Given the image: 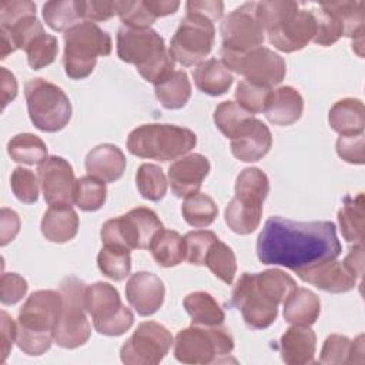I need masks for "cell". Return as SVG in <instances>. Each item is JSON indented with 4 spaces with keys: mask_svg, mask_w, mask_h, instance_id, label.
Returning <instances> with one entry per match:
<instances>
[{
    "mask_svg": "<svg viewBox=\"0 0 365 365\" xmlns=\"http://www.w3.org/2000/svg\"><path fill=\"white\" fill-rule=\"evenodd\" d=\"M341 254L335 224L271 217L257 238V255L265 265L301 271L335 259Z\"/></svg>",
    "mask_w": 365,
    "mask_h": 365,
    "instance_id": "6da1fadb",
    "label": "cell"
},
{
    "mask_svg": "<svg viewBox=\"0 0 365 365\" xmlns=\"http://www.w3.org/2000/svg\"><path fill=\"white\" fill-rule=\"evenodd\" d=\"M257 17L268 34L269 43L284 53L304 48L315 36V19L311 10H302L295 1L274 0L257 3Z\"/></svg>",
    "mask_w": 365,
    "mask_h": 365,
    "instance_id": "7a4b0ae2",
    "label": "cell"
},
{
    "mask_svg": "<svg viewBox=\"0 0 365 365\" xmlns=\"http://www.w3.org/2000/svg\"><path fill=\"white\" fill-rule=\"evenodd\" d=\"M61 294L38 289L30 294L19 311L17 346L30 356L43 355L54 341L53 334L61 311Z\"/></svg>",
    "mask_w": 365,
    "mask_h": 365,
    "instance_id": "3957f363",
    "label": "cell"
},
{
    "mask_svg": "<svg viewBox=\"0 0 365 365\" xmlns=\"http://www.w3.org/2000/svg\"><path fill=\"white\" fill-rule=\"evenodd\" d=\"M118 57L134 64L143 78L153 84L165 80L174 71V58L163 37L153 29L120 27L117 31Z\"/></svg>",
    "mask_w": 365,
    "mask_h": 365,
    "instance_id": "277c9868",
    "label": "cell"
},
{
    "mask_svg": "<svg viewBox=\"0 0 365 365\" xmlns=\"http://www.w3.org/2000/svg\"><path fill=\"white\" fill-rule=\"evenodd\" d=\"M197 144V135L174 124H143L134 128L127 138V148L133 155L170 161L190 153Z\"/></svg>",
    "mask_w": 365,
    "mask_h": 365,
    "instance_id": "5b68a950",
    "label": "cell"
},
{
    "mask_svg": "<svg viewBox=\"0 0 365 365\" xmlns=\"http://www.w3.org/2000/svg\"><path fill=\"white\" fill-rule=\"evenodd\" d=\"M111 53V37L96 23L84 20L68 29L64 34L63 64L66 74L73 80L90 76L97 57Z\"/></svg>",
    "mask_w": 365,
    "mask_h": 365,
    "instance_id": "8992f818",
    "label": "cell"
},
{
    "mask_svg": "<svg viewBox=\"0 0 365 365\" xmlns=\"http://www.w3.org/2000/svg\"><path fill=\"white\" fill-rule=\"evenodd\" d=\"M86 284L76 277H67L60 284L61 311L54 328V342L66 349L84 345L91 334L84 302Z\"/></svg>",
    "mask_w": 365,
    "mask_h": 365,
    "instance_id": "52a82bcc",
    "label": "cell"
},
{
    "mask_svg": "<svg viewBox=\"0 0 365 365\" xmlns=\"http://www.w3.org/2000/svg\"><path fill=\"white\" fill-rule=\"evenodd\" d=\"M234 349V339L225 328L198 327L181 329L174 342V356L182 364H214L224 361Z\"/></svg>",
    "mask_w": 365,
    "mask_h": 365,
    "instance_id": "ba28073f",
    "label": "cell"
},
{
    "mask_svg": "<svg viewBox=\"0 0 365 365\" xmlns=\"http://www.w3.org/2000/svg\"><path fill=\"white\" fill-rule=\"evenodd\" d=\"M27 111L36 128L46 133L63 130L71 118V103L56 84L31 78L24 86Z\"/></svg>",
    "mask_w": 365,
    "mask_h": 365,
    "instance_id": "9c48e42d",
    "label": "cell"
},
{
    "mask_svg": "<svg viewBox=\"0 0 365 365\" xmlns=\"http://www.w3.org/2000/svg\"><path fill=\"white\" fill-rule=\"evenodd\" d=\"M163 230L157 214L147 207H137L124 215L104 222L100 237L104 245L120 247L128 251L150 248L155 235Z\"/></svg>",
    "mask_w": 365,
    "mask_h": 365,
    "instance_id": "30bf717a",
    "label": "cell"
},
{
    "mask_svg": "<svg viewBox=\"0 0 365 365\" xmlns=\"http://www.w3.org/2000/svg\"><path fill=\"white\" fill-rule=\"evenodd\" d=\"M86 309L93 318L94 328L98 334L118 336L127 332L134 315L123 305L118 291L108 282H96L86 288Z\"/></svg>",
    "mask_w": 365,
    "mask_h": 365,
    "instance_id": "8fae6325",
    "label": "cell"
},
{
    "mask_svg": "<svg viewBox=\"0 0 365 365\" xmlns=\"http://www.w3.org/2000/svg\"><path fill=\"white\" fill-rule=\"evenodd\" d=\"M221 57L228 70L244 76L247 81L257 86L271 88L279 84L287 74L284 58L267 47H258L247 53L221 50Z\"/></svg>",
    "mask_w": 365,
    "mask_h": 365,
    "instance_id": "7c38bea8",
    "label": "cell"
},
{
    "mask_svg": "<svg viewBox=\"0 0 365 365\" xmlns=\"http://www.w3.org/2000/svg\"><path fill=\"white\" fill-rule=\"evenodd\" d=\"M215 29L211 20L190 14L181 20L170 43V54L174 61L190 67L201 63L212 50Z\"/></svg>",
    "mask_w": 365,
    "mask_h": 365,
    "instance_id": "4fadbf2b",
    "label": "cell"
},
{
    "mask_svg": "<svg viewBox=\"0 0 365 365\" xmlns=\"http://www.w3.org/2000/svg\"><path fill=\"white\" fill-rule=\"evenodd\" d=\"M173 345L171 332L155 321L141 322L120 349L125 365H155L164 359Z\"/></svg>",
    "mask_w": 365,
    "mask_h": 365,
    "instance_id": "5bb4252c",
    "label": "cell"
},
{
    "mask_svg": "<svg viewBox=\"0 0 365 365\" xmlns=\"http://www.w3.org/2000/svg\"><path fill=\"white\" fill-rule=\"evenodd\" d=\"M255 11L257 3L248 1L224 17L220 26L222 50L247 53L261 47L265 38V31Z\"/></svg>",
    "mask_w": 365,
    "mask_h": 365,
    "instance_id": "9a60e30c",
    "label": "cell"
},
{
    "mask_svg": "<svg viewBox=\"0 0 365 365\" xmlns=\"http://www.w3.org/2000/svg\"><path fill=\"white\" fill-rule=\"evenodd\" d=\"M43 197L50 207L71 205L74 202L76 177L73 167L63 157H47L37 167Z\"/></svg>",
    "mask_w": 365,
    "mask_h": 365,
    "instance_id": "2e32d148",
    "label": "cell"
},
{
    "mask_svg": "<svg viewBox=\"0 0 365 365\" xmlns=\"http://www.w3.org/2000/svg\"><path fill=\"white\" fill-rule=\"evenodd\" d=\"M232 304L241 311L245 324L254 329L268 328L278 315V305L268 301L254 285L252 274L244 272L232 289Z\"/></svg>",
    "mask_w": 365,
    "mask_h": 365,
    "instance_id": "e0dca14e",
    "label": "cell"
},
{
    "mask_svg": "<svg viewBox=\"0 0 365 365\" xmlns=\"http://www.w3.org/2000/svg\"><path fill=\"white\" fill-rule=\"evenodd\" d=\"M164 295L163 281L155 274L147 271L133 274L125 287L127 301L141 317L155 314L164 302Z\"/></svg>",
    "mask_w": 365,
    "mask_h": 365,
    "instance_id": "ac0fdd59",
    "label": "cell"
},
{
    "mask_svg": "<svg viewBox=\"0 0 365 365\" xmlns=\"http://www.w3.org/2000/svg\"><path fill=\"white\" fill-rule=\"evenodd\" d=\"M208 171L210 161L205 155L188 154L168 167V184L177 197L187 198L198 192Z\"/></svg>",
    "mask_w": 365,
    "mask_h": 365,
    "instance_id": "d6986e66",
    "label": "cell"
},
{
    "mask_svg": "<svg viewBox=\"0 0 365 365\" xmlns=\"http://www.w3.org/2000/svg\"><path fill=\"white\" fill-rule=\"evenodd\" d=\"M298 277L322 291L341 294L351 291L356 284V275L345 265L335 259L314 265L307 269L297 271Z\"/></svg>",
    "mask_w": 365,
    "mask_h": 365,
    "instance_id": "ffe728a7",
    "label": "cell"
},
{
    "mask_svg": "<svg viewBox=\"0 0 365 365\" xmlns=\"http://www.w3.org/2000/svg\"><path fill=\"white\" fill-rule=\"evenodd\" d=\"M272 135L269 128L258 118H251L231 140V153L244 163L261 160L271 148Z\"/></svg>",
    "mask_w": 365,
    "mask_h": 365,
    "instance_id": "44dd1931",
    "label": "cell"
},
{
    "mask_svg": "<svg viewBox=\"0 0 365 365\" xmlns=\"http://www.w3.org/2000/svg\"><path fill=\"white\" fill-rule=\"evenodd\" d=\"M86 170L88 175L103 182H114L125 170V155L114 144H100L88 151Z\"/></svg>",
    "mask_w": 365,
    "mask_h": 365,
    "instance_id": "7402d4cb",
    "label": "cell"
},
{
    "mask_svg": "<svg viewBox=\"0 0 365 365\" xmlns=\"http://www.w3.org/2000/svg\"><path fill=\"white\" fill-rule=\"evenodd\" d=\"M281 358L289 365H304L314 359L317 335L307 325H292L279 341Z\"/></svg>",
    "mask_w": 365,
    "mask_h": 365,
    "instance_id": "603a6c76",
    "label": "cell"
},
{
    "mask_svg": "<svg viewBox=\"0 0 365 365\" xmlns=\"http://www.w3.org/2000/svg\"><path fill=\"white\" fill-rule=\"evenodd\" d=\"M304 100L301 94L289 86L279 87L272 91L269 103L265 108V115L275 125H291L302 115Z\"/></svg>",
    "mask_w": 365,
    "mask_h": 365,
    "instance_id": "cb8c5ba5",
    "label": "cell"
},
{
    "mask_svg": "<svg viewBox=\"0 0 365 365\" xmlns=\"http://www.w3.org/2000/svg\"><path fill=\"white\" fill-rule=\"evenodd\" d=\"M78 231V215L71 205L50 207L41 220V234L46 240L57 244L67 242Z\"/></svg>",
    "mask_w": 365,
    "mask_h": 365,
    "instance_id": "d4e9b609",
    "label": "cell"
},
{
    "mask_svg": "<svg viewBox=\"0 0 365 365\" xmlns=\"http://www.w3.org/2000/svg\"><path fill=\"white\" fill-rule=\"evenodd\" d=\"M321 312L317 294L307 288H295L284 301V319L292 325H312Z\"/></svg>",
    "mask_w": 365,
    "mask_h": 365,
    "instance_id": "484cf974",
    "label": "cell"
},
{
    "mask_svg": "<svg viewBox=\"0 0 365 365\" xmlns=\"http://www.w3.org/2000/svg\"><path fill=\"white\" fill-rule=\"evenodd\" d=\"M329 125L341 135L358 134L364 131L365 125V108L358 98L338 100L328 114Z\"/></svg>",
    "mask_w": 365,
    "mask_h": 365,
    "instance_id": "4316f807",
    "label": "cell"
},
{
    "mask_svg": "<svg viewBox=\"0 0 365 365\" xmlns=\"http://www.w3.org/2000/svg\"><path fill=\"white\" fill-rule=\"evenodd\" d=\"M194 83L198 90L208 96H221L232 84V74L221 60L210 58L197 66L192 71Z\"/></svg>",
    "mask_w": 365,
    "mask_h": 365,
    "instance_id": "83f0119b",
    "label": "cell"
},
{
    "mask_svg": "<svg viewBox=\"0 0 365 365\" xmlns=\"http://www.w3.org/2000/svg\"><path fill=\"white\" fill-rule=\"evenodd\" d=\"M184 308L191 317L192 325L217 327L224 322V311L212 295L204 291H195L184 298Z\"/></svg>",
    "mask_w": 365,
    "mask_h": 365,
    "instance_id": "f1b7e54d",
    "label": "cell"
},
{
    "mask_svg": "<svg viewBox=\"0 0 365 365\" xmlns=\"http://www.w3.org/2000/svg\"><path fill=\"white\" fill-rule=\"evenodd\" d=\"M157 100L164 108L178 110L182 108L191 97V83L182 70H174L165 80L154 84Z\"/></svg>",
    "mask_w": 365,
    "mask_h": 365,
    "instance_id": "f546056e",
    "label": "cell"
},
{
    "mask_svg": "<svg viewBox=\"0 0 365 365\" xmlns=\"http://www.w3.org/2000/svg\"><path fill=\"white\" fill-rule=\"evenodd\" d=\"M153 258L160 267H175L185 259L184 238L173 230H161L150 245Z\"/></svg>",
    "mask_w": 365,
    "mask_h": 365,
    "instance_id": "4dcf8cb0",
    "label": "cell"
},
{
    "mask_svg": "<svg viewBox=\"0 0 365 365\" xmlns=\"http://www.w3.org/2000/svg\"><path fill=\"white\" fill-rule=\"evenodd\" d=\"M364 192H359L355 197H346L338 212L341 232L348 242L358 244L364 240Z\"/></svg>",
    "mask_w": 365,
    "mask_h": 365,
    "instance_id": "1f68e13d",
    "label": "cell"
},
{
    "mask_svg": "<svg viewBox=\"0 0 365 365\" xmlns=\"http://www.w3.org/2000/svg\"><path fill=\"white\" fill-rule=\"evenodd\" d=\"M255 288L272 304H284L285 298L297 288V282L284 271L272 268L252 274Z\"/></svg>",
    "mask_w": 365,
    "mask_h": 365,
    "instance_id": "d6a6232c",
    "label": "cell"
},
{
    "mask_svg": "<svg viewBox=\"0 0 365 365\" xmlns=\"http://www.w3.org/2000/svg\"><path fill=\"white\" fill-rule=\"evenodd\" d=\"M324 9L334 13L344 26V36L352 41L364 38L365 3L364 1H328L321 3Z\"/></svg>",
    "mask_w": 365,
    "mask_h": 365,
    "instance_id": "836d02e7",
    "label": "cell"
},
{
    "mask_svg": "<svg viewBox=\"0 0 365 365\" xmlns=\"http://www.w3.org/2000/svg\"><path fill=\"white\" fill-rule=\"evenodd\" d=\"M269 192V181L259 168H244L235 181V198L247 204L262 205Z\"/></svg>",
    "mask_w": 365,
    "mask_h": 365,
    "instance_id": "e575fe53",
    "label": "cell"
},
{
    "mask_svg": "<svg viewBox=\"0 0 365 365\" xmlns=\"http://www.w3.org/2000/svg\"><path fill=\"white\" fill-rule=\"evenodd\" d=\"M262 217V205L257 204H247L240 201L238 198H232L227 208H225V222L234 231L240 235H247L254 232Z\"/></svg>",
    "mask_w": 365,
    "mask_h": 365,
    "instance_id": "d590c367",
    "label": "cell"
},
{
    "mask_svg": "<svg viewBox=\"0 0 365 365\" xmlns=\"http://www.w3.org/2000/svg\"><path fill=\"white\" fill-rule=\"evenodd\" d=\"M46 24L56 31H67L83 19L80 0H54L43 6Z\"/></svg>",
    "mask_w": 365,
    "mask_h": 365,
    "instance_id": "8d00e7d4",
    "label": "cell"
},
{
    "mask_svg": "<svg viewBox=\"0 0 365 365\" xmlns=\"http://www.w3.org/2000/svg\"><path fill=\"white\" fill-rule=\"evenodd\" d=\"M7 153L14 161L33 165L40 164L47 158V145L40 137L30 133H21L7 143Z\"/></svg>",
    "mask_w": 365,
    "mask_h": 365,
    "instance_id": "74e56055",
    "label": "cell"
},
{
    "mask_svg": "<svg viewBox=\"0 0 365 365\" xmlns=\"http://www.w3.org/2000/svg\"><path fill=\"white\" fill-rule=\"evenodd\" d=\"M181 212L184 220L195 228L208 227L214 222L215 217L218 215V208L214 200L202 192H195L185 198Z\"/></svg>",
    "mask_w": 365,
    "mask_h": 365,
    "instance_id": "f35d334b",
    "label": "cell"
},
{
    "mask_svg": "<svg viewBox=\"0 0 365 365\" xmlns=\"http://www.w3.org/2000/svg\"><path fill=\"white\" fill-rule=\"evenodd\" d=\"M97 265L110 279L123 281L131 271L130 251L120 247L104 245L97 255Z\"/></svg>",
    "mask_w": 365,
    "mask_h": 365,
    "instance_id": "ab89813d",
    "label": "cell"
},
{
    "mask_svg": "<svg viewBox=\"0 0 365 365\" xmlns=\"http://www.w3.org/2000/svg\"><path fill=\"white\" fill-rule=\"evenodd\" d=\"M251 118H254V115L234 101H222L214 111L217 128L230 140H232Z\"/></svg>",
    "mask_w": 365,
    "mask_h": 365,
    "instance_id": "60d3db41",
    "label": "cell"
},
{
    "mask_svg": "<svg viewBox=\"0 0 365 365\" xmlns=\"http://www.w3.org/2000/svg\"><path fill=\"white\" fill-rule=\"evenodd\" d=\"M210 271L222 282L231 285L237 272V261L234 251L221 241H215L205 257V264Z\"/></svg>",
    "mask_w": 365,
    "mask_h": 365,
    "instance_id": "b9f144b4",
    "label": "cell"
},
{
    "mask_svg": "<svg viewBox=\"0 0 365 365\" xmlns=\"http://www.w3.org/2000/svg\"><path fill=\"white\" fill-rule=\"evenodd\" d=\"M107 197V188L103 181L86 175L77 180L74 191V202L83 211H97L100 210Z\"/></svg>",
    "mask_w": 365,
    "mask_h": 365,
    "instance_id": "7bdbcfd3",
    "label": "cell"
},
{
    "mask_svg": "<svg viewBox=\"0 0 365 365\" xmlns=\"http://www.w3.org/2000/svg\"><path fill=\"white\" fill-rule=\"evenodd\" d=\"M135 182L141 197L145 200L158 201L165 195L167 178L155 164H141L135 175Z\"/></svg>",
    "mask_w": 365,
    "mask_h": 365,
    "instance_id": "ee69618b",
    "label": "cell"
},
{
    "mask_svg": "<svg viewBox=\"0 0 365 365\" xmlns=\"http://www.w3.org/2000/svg\"><path fill=\"white\" fill-rule=\"evenodd\" d=\"M311 13L314 14L317 26L315 36L312 38L315 44L328 47L336 43L344 36V26L334 13L324 9L322 6L311 10Z\"/></svg>",
    "mask_w": 365,
    "mask_h": 365,
    "instance_id": "f6af8a7d",
    "label": "cell"
},
{
    "mask_svg": "<svg viewBox=\"0 0 365 365\" xmlns=\"http://www.w3.org/2000/svg\"><path fill=\"white\" fill-rule=\"evenodd\" d=\"M27 63L33 70H40L56 60L58 53L57 38L46 31L34 37L30 44L26 47Z\"/></svg>",
    "mask_w": 365,
    "mask_h": 365,
    "instance_id": "bcb514c9",
    "label": "cell"
},
{
    "mask_svg": "<svg viewBox=\"0 0 365 365\" xmlns=\"http://www.w3.org/2000/svg\"><path fill=\"white\" fill-rule=\"evenodd\" d=\"M272 91L274 90L269 87L257 86L247 80H242L238 83L235 90L237 104H240L244 110H247L251 114L262 113L265 111L269 103Z\"/></svg>",
    "mask_w": 365,
    "mask_h": 365,
    "instance_id": "7dc6e473",
    "label": "cell"
},
{
    "mask_svg": "<svg viewBox=\"0 0 365 365\" xmlns=\"http://www.w3.org/2000/svg\"><path fill=\"white\" fill-rule=\"evenodd\" d=\"M118 17L125 27L148 29L157 17L150 10L147 0H123L118 3Z\"/></svg>",
    "mask_w": 365,
    "mask_h": 365,
    "instance_id": "c3c4849f",
    "label": "cell"
},
{
    "mask_svg": "<svg viewBox=\"0 0 365 365\" xmlns=\"http://www.w3.org/2000/svg\"><path fill=\"white\" fill-rule=\"evenodd\" d=\"M182 238L185 259L192 265H204L210 247L218 240V237L208 230L190 231Z\"/></svg>",
    "mask_w": 365,
    "mask_h": 365,
    "instance_id": "681fc988",
    "label": "cell"
},
{
    "mask_svg": "<svg viewBox=\"0 0 365 365\" xmlns=\"http://www.w3.org/2000/svg\"><path fill=\"white\" fill-rule=\"evenodd\" d=\"M319 362L327 365L352 364V341L344 335H329L322 345Z\"/></svg>",
    "mask_w": 365,
    "mask_h": 365,
    "instance_id": "f907efd6",
    "label": "cell"
},
{
    "mask_svg": "<svg viewBox=\"0 0 365 365\" xmlns=\"http://www.w3.org/2000/svg\"><path fill=\"white\" fill-rule=\"evenodd\" d=\"M10 187L17 200L33 204L38 198V182L36 175L23 167H16L10 177Z\"/></svg>",
    "mask_w": 365,
    "mask_h": 365,
    "instance_id": "816d5d0a",
    "label": "cell"
},
{
    "mask_svg": "<svg viewBox=\"0 0 365 365\" xmlns=\"http://www.w3.org/2000/svg\"><path fill=\"white\" fill-rule=\"evenodd\" d=\"M0 29L6 30L10 34L17 50L19 48L26 50V47L30 44V41L34 37L44 33V29L36 16H27L9 29H4V27H0Z\"/></svg>",
    "mask_w": 365,
    "mask_h": 365,
    "instance_id": "f5cc1de1",
    "label": "cell"
},
{
    "mask_svg": "<svg viewBox=\"0 0 365 365\" xmlns=\"http://www.w3.org/2000/svg\"><path fill=\"white\" fill-rule=\"evenodd\" d=\"M27 16H36V4L29 0L0 1V27L9 29Z\"/></svg>",
    "mask_w": 365,
    "mask_h": 365,
    "instance_id": "db71d44e",
    "label": "cell"
},
{
    "mask_svg": "<svg viewBox=\"0 0 365 365\" xmlns=\"http://www.w3.org/2000/svg\"><path fill=\"white\" fill-rule=\"evenodd\" d=\"M336 153L346 163L364 164V161H365L364 133L341 135L336 140Z\"/></svg>",
    "mask_w": 365,
    "mask_h": 365,
    "instance_id": "11a10c76",
    "label": "cell"
},
{
    "mask_svg": "<svg viewBox=\"0 0 365 365\" xmlns=\"http://www.w3.org/2000/svg\"><path fill=\"white\" fill-rule=\"evenodd\" d=\"M27 292V281L16 272H3L0 279V299L4 305L17 304Z\"/></svg>",
    "mask_w": 365,
    "mask_h": 365,
    "instance_id": "9f6ffc18",
    "label": "cell"
},
{
    "mask_svg": "<svg viewBox=\"0 0 365 365\" xmlns=\"http://www.w3.org/2000/svg\"><path fill=\"white\" fill-rule=\"evenodd\" d=\"M118 3L108 1V0H90V1H80L81 14L83 19H87L88 21H104L108 20L113 16H118Z\"/></svg>",
    "mask_w": 365,
    "mask_h": 365,
    "instance_id": "6f0895ef",
    "label": "cell"
},
{
    "mask_svg": "<svg viewBox=\"0 0 365 365\" xmlns=\"http://www.w3.org/2000/svg\"><path fill=\"white\" fill-rule=\"evenodd\" d=\"M185 9L190 14H197L214 21L222 16L224 3L218 0H190Z\"/></svg>",
    "mask_w": 365,
    "mask_h": 365,
    "instance_id": "680465c9",
    "label": "cell"
},
{
    "mask_svg": "<svg viewBox=\"0 0 365 365\" xmlns=\"http://www.w3.org/2000/svg\"><path fill=\"white\" fill-rule=\"evenodd\" d=\"M0 318H1V322H0V329H1L0 331V334H1L0 354H1V358H0V362H4L10 354L13 342H16L17 325L6 311H1Z\"/></svg>",
    "mask_w": 365,
    "mask_h": 365,
    "instance_id": "91938a15",
    "label": "cell"
},
{
    "mask_svg": "<svg viewBox=\"0 0 365 365\" xmlns=\"http://www.w3.org/2000/svg\"><path fill=\"white\" fill-rule=\"evenodd\" d=\"M0 228V245L4 247L13 241L20 231V218L17 212L10 208H1Z\"/></svg>",
    "mask_w": 365,
    "mask_h": 365,
    "instance_id": "94428289",
    "label": "cell"
},
{
    "mask_svg": "<svg viewBox=\"0 0 365 365\" xmlns=\"http://www.w3.org/2000/svg\"><path fill=\"white\" fill-rule=\"evenodd\" d=\"M0 78H1V107L13 101L17 96V81L13 73H10L6 67L0 68Z\"/></svg>",
    "mask_w": 365,
    "mask_h": 365,
    "instance_id": "6125c7cd",
    "label": "cell"
},
{
    "mask_svg": "<svg viewBox=\"0 0 365 365\" xmlns=\"http://www.w3.org/2000/svg\"><path fill=\"white\" fill-rule=\"evenodd\" d=\"M345 265L356 275L362 277V269H364V245L362 242H358L351 248L349 254L345 258Z\"/></svg>",
    "mask_w": 365,
    "mask_h": 365,
    "instance_id": "be15d7a7",
    "label": "cell"
},
{
    "mask_svg": "<svg viewBox=\"0 0 365 365\" xmlns=\"http://www.w3.org/2000/svg\"><path fill=\"white\" fill-rule=\"evenodd\" d=\"M147 4L157 19L173 14L180 7V1L175 0H147Z\"/></svg>",
    "mask_w": 365,
    "mask_h": 365,
    "instance_id": "e7e4bbea",
    "label": "cell"
},
{
    "mask_svg": "<svg viewBox=\"0 0 365 365\" xmlns=\"http://www.w3.org/2000/svg\"><path fill=\"white\" fill-rule=\"evenodd\" d=\"M0 36H1V47H0V58L3 60V58H6L9 54H11V53H14L17 48H16V46H14V41H13V38L10 37V34L6 31V30H3V29H0Z\"/></svg>",
    "mask_w": 365,
    "mask_h": 365,
    "instance_id": "03108f58",
    "label": "cell"
}]
</instances>
